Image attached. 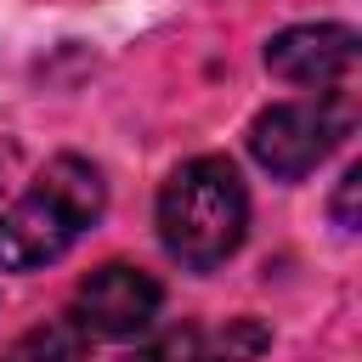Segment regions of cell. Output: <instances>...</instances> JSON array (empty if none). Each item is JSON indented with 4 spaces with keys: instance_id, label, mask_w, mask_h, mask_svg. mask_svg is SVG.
I'll list each match as a JSON object with an SVG mask.
<instances>
[{
    "instance_id": "8",
    "label": "cell",
    "mask_w": 362,
    "mask_h": 362,
    "mask_svg": "<svg viewBox=\"0 0 362 362\" xmlns=\"http://www.w3.org/2000/svg\"><path fill=\"white\" fill-rule=\"evenodd\" d=\"M192 345H198V328H170V334L124 351L119 362H192Z\"/></svg>"
},
{
    "instance_id": "3",
    "label": "cell",
    "mask_w": 362,
    "mask_h": 362,
    "mask_svg": "<svg viewBox=\"0 0 362 362\" xmlns=\"http://www.w3.org/2000/svg\"><path fill=\"white\" fill-rule=\"evenodd\" d=\"M351 130V107L339 96H317V102H277L249 124V153L260 170L294 181L305 170H317L334 141Z\"/></svg>"
},
{
    "instance_id": "6",
    "label": "cell",
    "mask_w": 362,
    "mask_h": 362,
    "mask_svg": "<svg viewBox=\"0 0 362 362\" xmlns=\"http://www.w3.org/2000/svg\"><path fill=\"white\" fill-rule=\"evenodd\" d=\"M0 362H90V334L79 328L74 311L68 317H45L40 328L17 334L0 351Z\"/></svg>"
},
{
    "instance_id": "5",
    "label": "cell",
    "mask_w": 362,
    "mask_h": 362,
    "mask_svg": "<svg viewBox=\"0 0 362 362\" xmlns=\"http://www.w3.org/2000/svg\"><path fill=\"white\" fill-rule=\"evenodd\" d=\"M266 68L288 85H339L351 68H356V34L345 23H300V28H283L272 34L266 45Z\"/></svg>"
},
{
    "instance_id": "1",
    "label": "cell",
    "mask_w": 362,
    "mask_h": 362,
    "mask_svg": "<svg viewBox=\"0 0 362 362\" xmlns=\"http://www.w3.org/2000/svg\"><path fill=\"white\" fill-rule=\"evenodd\" d=\"M107 204V187L96 175V164L62 153L51 158L34 187L0 215V266L6 272H34V266H51L57 255H68L79 243V232L102 215Z\"/></svg>"
},
{
    "instance_id": "2",
    "label": "cell",
    "mask_w": 362,
    "mask_h": 362,
    "mask_svg": "<svg viewBox=\"0 0 362 362\" xmlns=\"http://www.w3.org/2000/svg\"><path fill=\"white\" fill-rule=\"evenodd\" d=\"M243 232H249V192L226 158H192L164 181L158 238L181 266L192 272L221 266L226 255H238Z\"/></svg>"
},
{
    "instance_id": "9",
    "label": "cell",
    "mask_w": 362,
    "mask_h": 362,
    "mask_svg": "<svg viewBox=\"0 0 362 362\" xmlns=\"http://www.w3.org/2000/svg\"><path fill=\"white\" fill-rule=\"evenodd\" d=\"M356 187H362V170H356V164H351V170H345V175H339V198H334V221H339V226H345V232H351V226H356V209H351V204H356Z\"/></svg>"
},
{
    "instance_id": "4",
    "label": "cell",
    "mask_w": 362,
    "mask_h": 362,
    "mask_svg": "<svg viewBox=\"0 0 362 362\" xmlns=\"http://www.w3.org/2000/svg\"><path fill=\"white\" fill-rule=\"evenodd\" d=\"M158 305H164V288L141 266H124V260L96 266L74 294V317L90 339H136L153 328Z\"/></svg>"
},
{
    "instance_id": "7",
    "label": "cell",
    "mask_w": 362,
    "mask_h": 362,
    "mask_svg": "<svg viewBox=\"0 0 362 362\" xmlns=\"http://www.w3.org/2000/svg\"><path fill=\"white\" fill-rule=\"evenodd\" d=\"M266 322H255V317H226L215 334H204L198 328V345H192V362H255L260 351H266Z\"/></svg>"
}]
</instances>
